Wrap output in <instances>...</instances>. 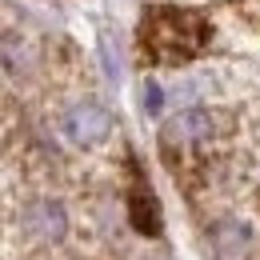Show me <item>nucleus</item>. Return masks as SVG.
<instances>
[{"instance_id": "obj_1", "label": "nucleus", "mask_w": 260, "mask_h": 260, "mask_svg": "<svg viewBox=\"0 0 260 260\" xmlns=\"http://www.w3.org/2000/svg\"><path fill=\"white\" fill-rule=\"evenodd\" d=\"M140 44L152 60L160 64H180L196 52H204L208 44V24L196 12H180V8H152L140 24Z\"/></svg>"}, {"instance_id": "obj_2", "label": "nucleus", "mask_w": 260, "mask_h": 260, "mask_svg": "<svg viewBox=\"0 0 260 260\" xmlns=\"http://www.w3.org/2000/svg\"><path fill=\"white\" fill-rule=\"evenodd\" d=\"M224 132V120L208 108H184L164 124V140L168 144H212Z\"/></svg>"}, {"instance_id": "obj_3", "label": "nucleus", "mask_w": 260, "mask_h": 260, "mask_svg": "<svg viewBox=\"0 0 260 260\" xmlns=\"http://www.w3.org/2000/svg\"><path fill=\"white\" fill-rule=\"evenodd\" d=\"M108 132H112V116H108V108H104V104L84 100V104H72V108H68V116H64V136L72 140V144L92 148V144H100Z\"/></svg>"}, {"instance_id": "obj_4", "label": "nucleus", "mask_w": 260, "mask_h": 260, "mask_svg": "<svg viewBox=\"0 0 260 260\" xmlns=\"http://www.w3.org/2000/svg\"><path fill=\"white\" fill-rule=\"evenodd\" d=\"M20 224H24V236L36 240V244H56L60 236H64V208L56 204V200H36L28 204V212L20 216Z\"/></svg>"}, {"instance_id": "obj_5", "label": "nucleus", "mask_w": 260, "mask_h": 260, "mask_svg": "<svg viewBox=\"0 0 260 260\" xmlns=\"http://www.w3.org/2000/svg\"><path fill=\"white\" fill-rule=\"evenodd\" d=\"M212 248L220 260H240L248 252V228L236 224V220H224V224L212 228Z\"/></svg>"}, {"instance_id": "obj_6", "label": "nucleus", "mask_w": 260, "mask_h": 260, "mask_svg": "<svg viewBox=\"0 0 260 260\" xmlns=\"http://www.w3.org/2000/svg\"><path fill=\"white\" fill-rule=\"evenodd\" d=\"M160 104H164V92L156 84H148V88H144V108H148V112H160Z\"/></svg>"}]
</instances>
